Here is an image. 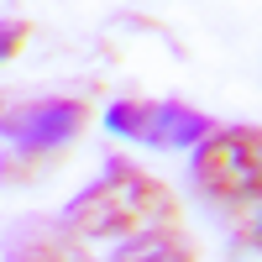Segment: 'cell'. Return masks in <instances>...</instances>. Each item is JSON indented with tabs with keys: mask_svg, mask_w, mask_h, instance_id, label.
I'll list each match as a JSON object with an SVG mask.
<instances>
[{
	"mask_svg": "<svg viewBox=\"0 0 262 262\" xmlns=\"http://www.w3.org/2000/svg\"><path fill=\"white\" fill-rule=\"evenodd\" d=\"M147 111H152L147 100H116V105H105V126H111V137L142 142V131H147Z\"/></svg>",
	"mask_w": 262,
	"mask_h": 262,
	"instance_id": "obj_7",
	"label": "cell"
},
{
	"mask_svg": "<svg viewBox=\"0 0 262 262\" xmlns=\"http://www.w3.org/2000/svg\"><path fill=\"white\" fill-rule=\"evenodd\" d=\"M6 262H90L84 242L63 226V221H21L6 236Z\"/></svg>",
	"mask_w": 262,
	"mask_h": 262,
	"instance_id": "obj_4",
	"label": "cell"
},
{
	"mask_svg": "<svg viewBox=\"0 0 262 262\" xmlns=\"http://www.w3.org/2000/svg\"><path fill=\"white\" fill-rule=\"evenodd\" d=\"M205 137H210V121L194 116L189 105H152L147 111V131H142L147 147H200Z\"/></svg>",
	"mask_w": 262,
	"mask_h": 262,
	"instance_id": "obj_6",
	"label": "cell"
},
{
	"mask_svg": "<svg viewBox=\"0 0 262 262\" xmlns=\"http://www.w3.org/2000/svg\"><path fill=\"white\" fill-rule=\"evenodd\" d=\"M257 168H262V137L257 126H226L194 147V184L215 205H252L257 200Z\"/></svg>",
	"mask_w": 262,
	"mask_h": 262,
	"instance_id": "obj_2",
	"label": "cell"
},
{
	"mask_svg": "<svg viewBox=\"0 0 262 262\" xmlns=\"http://www.w3.org/2000/svg\"><path fill=\"white\" fill-rule=\"evenodd\" d=\"M111 262H200V242L184 226H152L116 247Z\"/></svg>",
	"mask_w": 262,
	"mask_h": 262,
	"instance_id": "obj_5",
	"label": "cell"
},
{
	"mask_svg": "<svg viewBox=\"0 0 262 262\" xmlns=\"http://www.w3.org/2000/svg\"><path fill=\"white\" fill-rule=\"evenodd\" d=\"M32 42V21H21V16H0V63H11L21 48Z\"/></svg>",
	"mask_w": 262,
	"mask_h": 262,
	"instance_id": "obj_8",
	"label": "cell"
},
{
	"mask_svg": "<svg viewBox=\"0 0 262 262\" xmlns=\"http://www.w3.org/2000/svg\"><path fill=\"white\" fill-rule=\"evenodd\" d=\"M84 121H90V105L84 100H37V105H21L16 116L0 121V131L11 137V152H32V158H48V152L69 147Z\"/></svg>",
	"mask_w": 262,
	"mask_h": 262,
	"instance_id": "obj_3",
	"label": "cell"
},
{
	"mask_svg": "<svg viewBox=\"0 0 262 262\" xmlns=\"http://www.w3.org/2000/svg\"><path fill=\"white\" fill-rule=\"evenodd\" d=\"M37 173H42V158H32V152H6V158H0V179L6 184L37 179Z\"/></svg>",
	"mask_w": 262,
	"mask_h": 262,
	"instance_id": "obj_9",
	"label": "cell"
},
{
	"mask_svg": "<svg viewBox=\"0 0 262 262\" xmlns=\"http://www.w3.org/2000/svg\"><path fill=\"white\" fill-rule=\"evenodd\" d=\"M63 226L84 236H95V242H131V236H142L152 226H179V200H173V189L163 179H152L147 168H137L131 158H111L100 168L95 184H84L69 210H63Z\"/></svg>",
	"mask_w": 262,
	"mask_h": 262,
	"instance_id": "obj_1",
	"label": "cell"
}]
</instances>
